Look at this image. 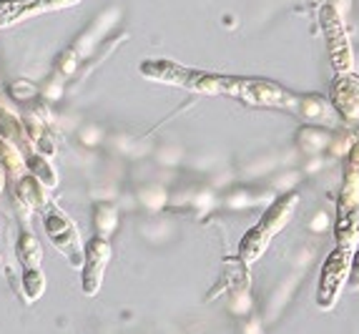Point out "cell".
Instances as JSON below:
<instances>
[{
	"label": "cell",
	"mask_w": 359,
	"mask_h": 334,
	"mask_svg": "<svg viewBox=\"0 0 359 334\" xmlns=\"http://www.w3.org/2000/svg\"><path fill=\"white\" fill-rule=\"evenodd\" d=\"M141 76L204 95H224V88H226V76H222V73L184 68L179 63H171V60H144Z\"/></svg>",
	"instance_id": "obj_1"
},
{
	"label": "cell",
	"mask_w": 359,
	"mask_h": 334,
	"mask_svg": "<svg viewBox=\"0 0 359 334\" xmlns=\"http://www.w3.org/2000/svg\"><path fill=\"white\" fill-rule=\"evenodd\" d=\"M297 203H299V196L294 191L292 194H284L282 199H276L271 203L269 209H266V214L262 216V221L254 229H249L244 234V239H241V246H239L241 262L252 264L262 257L264 251H266V246L271 244V239L287 227V221L292 219V211Z\"/></svg>",
	"instance_id": "obj_2"
},
{
	"label": "cell",
	"mask_w": 359,
	"mask_h": 334,
	"mask_svg": "<svg viewBox=\"0 0 359 334\" xmlns=\"http://www.w3.org/2000/svg\"><path fill=\"white\" fill-rule=\"evenodd\" d=\"M359 236V146L349 154L344 168V184L337 199V224L334 239L337 246H354Z\"/></svg>",
	"instance_id": "obj_3"
},
{
	"label": "cell",
	"mask_w": 359,
	"mask_h": 334,
	"mask_svg": "<svg viewBox=\"0 0 359 334\" xmlns=\"http://www.w3.org/2000/svg\"><path fill=\"white\" fill-rule=\"evenodd\" d=\"M352 259H354V246H337L332 251L319 274L317 286V302L322 309H332L341 292V284L347 281L349 272H352Z\"/></svg>",
	"instance_id": "obj_4"
},
{
	"label": "cell",
	"mask_w": 359,
	"mask_h": 334,
	"mask_svg": "<svg viewBox=\"0 0 359 334\" xmlns=\"http://www.w3.org/2000/svg\"><path fill=\"white\" fill-rule=\"evenodd\" d=\"M43 227H46V234L53 241L55 249L63 254V257L71 262V267H83L86 259V249L81 246V236H78L76 224L71 221V216L66 214L58 206H50L46 211V219H43Z\"/></svg>",
	"instance_id": "obj_5"
},
{
	"label": "cell",
	"mask_w": 359,
	"mask_h": 334,
	"mask_svg": "<svg viewBox=\"0 0 359 334\" xmlns=\"http://www.w3.org/2000/svg\"><path fill=\"white\" fill-rule=\"evenodd\" d=\"M319 25H322V33L327 38V51H330V60L332 66H334V71L349 73L354 66L352 46H349L347 30H344V23H341L334 6H322V11H319Z\"/></svg>",
	"instance_id": "obj_6"
},
{
	"label": "cell",
	"mask_w": 359,
	"mask_h": 334,
	"mask_svg": "<svg viewBox=\"0 0 359 334\" xmlns=\"http://www.w3.org/2000/svg\"><path fill=\"white\" fill-rule=\"evenodd\" d=\"M108 259H111V244H108V239L96 234V236L86 244V259H83V292L86 294H96L98 289H101Z\"/></svg>",
	"instance_id": "obj_7"
},
{
	"label": "cell",
	"mask_w": 359,
	"mask_h": 334,
	"mask_svg": "<svg viewBox=\"0 0 359 334\" xmlns=\"http://www.w3.org/2000/svg\"><path fill=\"white\" fill-rule=\"evenodd\" d=\"M332 103L344 119H359V78L339 73L332 84Z\"/></svg>",
	"instance_id": "obj_8"
},
{
	"label": "cell",
	"mask_w": 359,
	"mask_h": 334,
	"mask_svg": "<svg viewBox=\"0 0 359 334\" xmlns=\"http://www.w3.org/2000/svg\"><path fill=\"white\" fill-rule=\"evenodd\" d=\"M53 11L50 0H0V28Z\"/></svg>",
	"instance_id": "obj_9"
},
{
	"label": "cell",
	"mask_w": 359,
	"mask_h": 334,
	"mask_svg": "<svg viewBox=\"0 0 359 334\" xmlns=\"http://www.w3.org/2000/svg\"><path fill=\"white\" fill-rule=\"evenodd\" d=\"M334 111L337 108H332L330 103L324 101L322 95H302L299 98V106H297V114L302 116L304 121H309V123H334Z\"/></svg>",
	"instance_id": "obj_10"
},
{
	"label": "cell",
	"mask_w": 359,
	"mask_h": 334,
	"mask_svg": "<svg viewBox=\"0 0 359 334\" xmlns=\"http://www.w3.org/2000/svg\"><path fill=\"white\" fill-rule=\"evenodd\" d=\"M18 199H20V203H25V206H30V209H36V211H41V209L48 211L50 209L48 196H46V191L41 189V181H38L33 173L25 176V179H20Z\"/></svg>",
	"instance_id": "obj_11"
},
{
	"label": "cell",
	"mask_w": 359,
	"mask_h": 334,
	"mask_svg": "<svg viewBox=\"0 0 359 334\" xmlns=\"http://www.w3.org/2000/svg\"><path fill=\"white\" fill-rule=\"evenodd\" d=\"M18 259L25 269L30 267H41V259H43V249H41V241H38L33 234L23 232L18 236Z\"/></svg>",
	"instance_id": "obj_12"
},
{
	"label": "cell",
	"mask_w": 359,
	"mask_h": 334,
	"mask_svg": "<svg viewBox=\"0 0 359 334\" xmlns=\"http://www.w3.org/2000/svg\"><path fill=\"white\" fill-rule=\"evenodd\" d=\"M23 297L25 302H38L46 292V276H43L41 267H30L23 272Z\"/></svg>",
	"instance_id": "obj_13"
},
{
	"label": "cell",
	"mask_w": 359,
	"mask_h": 334,
	"mask_svg": "<svg viewBox=\"0 0 359 334\" xmlns=\"http://www.w3.org/2000/svg\"><path fill=\"white\" fill-rule=\"evenodd\" d=\"M116 221H118V214H116L111 203H98L96 209H93V224H96L98 236L108 239V234L116 229Z\"/></svg>",
	"instance_id": "obj_14"
},
{
	"label": "cell",
	"mask_w": 359,
	"mask_h": 334,
	"mask_svg": "<svg viewBox=\"0 0 359 334\" xmlns=\"http://www.w3.org/2000/svg\"><path fill=\"white\" fill-rule=\"evenodd\" d=\"M0 166L6 168V171H11L13 176L23 171V159H20L18 149L13 143H8L6 138H0Z\"/></svg>",
	"instance_id": "obj_15"
},
{
	"label": "cell",
	"mask_w": 359,
	"mask_h": 334,
	"mask_svg": "<svg viewBox=\"0 0 359 334\" xmlns=\"http://www.w3.org/2000/svg\"><path fill=\"white\" fill-rule=\"evenodd\" d=\"M28 168L43 186H55V171L50 168V163L46 161V159H41V156H33V159L28 161Z\"/></svg>",
	"instance_id": "obj_16"
},
{
	"label": "cell",
	"mask_w": 359,
	"mask_h": 334,
	"mask_svg": "<svg viewBox=\"0 0 359 334\" xmlns=\"http://www.w3.org/2000/svg\"><path fill=\"white\" fill-rule=\"evenodd\" d=\"M15 133H18V123H15V119L0 108V138H13Z\"/></svg>",
	"instance_id": "obj_17"
},
{
	"label": "cell",
	"mask_w": 359,
	"mask_h": 334,
	"mask_svg": "<svg viewBox=\"0 0 359 334\" xmlns=\"http://www.w3.org/2000/svg\"><path fill=\"white\" fill-rule=\"evenodd\" d=\"M349 276H352V284L359 286V251H357V257L352 259V272H349Z\"/></svg>",
	"instance_id": "obj_18"
},
{
	"label": "cell",
	"mask_w": 359,
	"mask_h": 334,
	"mask_svg": "<svg viewBox=\"0 0 359 334\" xmlns=\"http://www.w3.org/2000/svg\"><path fill=\"white\" fill-rule=\"evenodd\" d=\"M3 184H6V168L0 166V191H3Z\"/></svg>",
	"instance_id": "obj_19"
},
{
	"label": "cell",
	"mask_w": 359,
	"mask_h": 334,
	"mask_svg": "<svg viewBox=\"0 0 359 334\" xmlns=\"http://www.w3.org/2000/svg\"><path fill=\"white\" fill-rule=\"evenodd\" d=\"M319 3H322V0H309V6H311V8H317Z\"/></svg>",
	"instance_id": "obj_20"
}]
</instances>
